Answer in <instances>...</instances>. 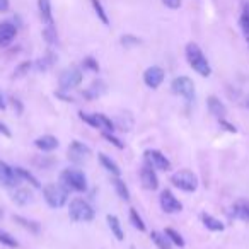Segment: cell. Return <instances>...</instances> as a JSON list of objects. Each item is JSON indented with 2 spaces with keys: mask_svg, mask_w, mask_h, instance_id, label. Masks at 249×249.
<instances>
[{
  "mask_svg": "<svg viewBox=\"0 0 249 249\" xmlns=\"http://www.w3.org/2000/svg\"><path fill=\"white\" fill-rule=\"evenodd\" d=\"M186 60L190 63V67L196 73H200L201 77H208L212 73L210 63H208L207 56L203 55V52L200 50V46L196 43H190L186 45Z\"/></svg>",
  "mask_w": 249,
  "mask_h": 249,
  "instance_id": "cell-1",
  "label": "cell"
},
{
  "mask_svg": "<svg viewBox=\"0 0 249 249\" xmlns=\"http://www.w3.org/2000/svg\"><path fill=\"white\" fill-rule=\"evenodd\" d=\"M43 196L52 208H62L69 200V190L62 183H52L43 188Z\"/></svg>",
  "mask_w": 249,
  "mask_h": 249,
  "instance_id": "cell-2",
  "label": "cell"
},
{
  "mask_svg": "<svg viewBox=\"0 0 249 249\" xmlns=\"http://www.w3.org/2000/svg\"><path fill=\"white\" fill-rule=\"evenodd\" d=\"M60 183L67 188V190H72V191H86L87 188V179H86V174L82 173L80 169H63L62 174H60Z\"/></svg>",
  "mask_w": 249,
  "mask_h": 249,
  "instance_id": "cell-3",
  "label": "cell"
},
{
  "mask_svg": "<svg viewBox=\"0 0 249 249\" xmlns=\"http://www.w3.org/2000/svg\"><path fill=\"white\" fill-rule=\"evenodd\" d=\"M94 208L82 198H73L69 205V217L73 222H90L94 220Z\"/></svg>",
  "mask_w": 249,
  "mask_h": 249,
  "instance_id": "cell-4",
  "label": "cell"
},
{
  "mask_svg": "<svg viewBox=\"0 0 249 249\" xmlns=\"http://www.w3.org/2000/svg\"><path fill=\"white\" fill-rule=\"evenodd\" d=\"M171 183L176 188H179V190L186 191V193H193L198 188V178H196V174L191 173V171L183 169V171H178V173H174L173 176H171Z\"/></svg>",
  "mask_w": 249,
  "mask_h": 249,
  "instance_id": "cell-5",
  "label": "cell"
},
{
  "mask_svg": "<svg viewBox=\"0 0 249 249\" xmlns=\"http://www.w3.org/2000/svg\"><path fill=\"white\" fill-rule=\"evenodd\" d=\"M171 90H173L176 96L184 97L188 103H191V101L195 99V84L190 77H184V75L176 77V79L173 80V84H171Z\"/></svg>",
  "mask_w": 249,
  "mask_h": 249,
  "instance_id": "cell-6",
  "label": "cell"
},
{
  "mask_svg": "<svg viewBox=\"0 0 249 249\" xmlns=\"http://www.w3.org/2000/svg\"><path fill=\"white\" fill-rule=\"evenodd\" d=\"M58 82H60V89L62 90L75 89V87L80 86V82H82V72H80L79 69H75V67L67 69L62 72Z\"/></svg>",
  "mask_w": 249,
  "mask_h": 249,
  "instance_id": "cell-7",
  "label": "cell"
},
{
  "mask_svg": "<svg viewBox=\"0 0 249 249\" xmlns=\"http://www.w3.org/2000/svg\"><path fill=\"white\" fill-rule=\"evenodd\" d=\"M21 181L22 179L19 178L16 167H11L4 160H0V184H4L7 188H16Z\"/></svg>",
  "mask_w": 249,
  "mask_h": 249,
  "instance_id": "cell-8",
  "label": "cell"
},
{
  "mask_svg": "<svg viewBox=\"0 0 249 249\" xmlns=\"http://www.w3.org/2000/svg\"><path fill=\"white\" fill-rule=\"evenodd\" d=\"M90 156V149L86 143L79 142V140H73L69 147V159L75 164H82L84 160H87Z\"/></svg>",
  "mask_w": 249,
  "mask_h": 249,
  "instance_id": "cell-9",
  "label": "cell"
},
{
  "mask_svg": "<svg viewBox=\"0 0 249 249\" xmlns=\"http://www.w3.org/2000/svg\"><path fill=\"white\" fill-rule=\"evenodd\" d=\"M145 160L149 166H152L154 169H160V171H169L171 169V162L162 152L159 150H147L145 152Z\"/></svg>",
  "mask_w": 249,
  "mask_h": 249,
  "instance_id": "cell-10",
  "label": "cell"
},
{
  "mask_svg": "<svg viewBox=\"0 0 249 249\" xmlns=\"http://www.w3.org/2000/svg\"><path fill=\"white\" fill-rule=\"evenodd\" d=\"M140 181H142V186L145 188V190H157L159 188V178H157L156 174V169H154L152 166H149V164H145V166L140 169Z\"/></svg>",
  "mask_w": 249,
  "mask_h": 249,
  "instance_id": "cell-11",
  "label": "cell"
},
{
  "mask_svg": "<svg viewBox=\"0 0 249 249\" xmlns=\"http://www.w3.org/2000/svg\"><path fill=\"white\" fill-rule=\"evenodd\" d=\"M160 207L166 213H176V212H181L183 210V205L181 201L171 193L169 190H164L160 193Z\"/></svg>",
  "mask_w": 249,
  "mask_h": 249,
  "instance_id": "cell-12",
  "label": "cell"
},
{
  "mask_svg": "<svg viewBox=\"0 0 249 249\" xmlns=\"http://www.w3.org/2000/svg\"><path fill=\"white\" fill-rule=\"evenodd\" d=\"M143 82L150 89H157L164 82V70L160 67H149L143 73Z\"/></svg>",
  "mask_w": 249,
  "mask_h": 249,
  "instance_id": "cell-13",
  "label": "cell"
},
{
  "mask_svg": "<svg viewBox=\"0 0 249 249\" xmlns=\"http://www.w3.org/2000/svg\"><path fill=\"white\" fill-rule=\"evenodd\" d=\"M18 35V28L12 22L5 21L0 24V46H7L12 43V39Z\"/></svg>",
  "mask_w": 249,
  "mask_h": 249,
  "instance_id": "cell-14",
  "label": "cell"
},
{
  "mask_svg": "<svg viewBox=\"0 0 249 249\" xmlns=\"http://www.w3.org/2000/svg\"><path fill=\"white\" fill-rule=\"evenodd\" d=\"M207 107H208V111H210V114H213V116L218 118V120H224L225 114H227V107H225V104L215 96H210L207 99Z\"/></svg>",
  "mask_w": 249,
  "mask_h": 249,
  "instance_id": "cell-15",
  "label": "cell"
},
{
  "mask_svg": "<svg viewBox=\"0 0 249 249\" xmlns=\"http://www.w3.org/2000/svg\"><path fill=\"white\" fill-rule=\"evenodd\" d=\"M35 145L43 152H52V150H55L58 147V139L53 135H43L35 140Z\"/></svg>",
  "mask_w": 249,
  "mask_h": 249,
  "instance_id": "cell-16",
  "label": "cell"
},
{
  "mask_svg": "<svg viewBox=\"0 0 249 249\" xmlns=\"http://www.w3.org/2000/svg\"><path fill=\"white\" fill-rule=\"evenodd\" d=\"M104 92H106V84H104L103 80H96V82L90 84V87H87V89L84 90V97H87V99H96V97L103 96Z\"/></svg>",
  "mask_w": 249,
  "mask_h": 249,
  "instance_id": "cell-17",
  "label": "cell"
},
{
  "mask_svg": "<svg viewBox=\"0 0 249 249\" xmlns=\"http://www.w3.org/2000/svg\"><path fill=\"white\" fill-rule=\"evenodd\" d=\"M232 215L239 220L249 222V201L241 200L232 207Z\"/></svg>",
  "mask_w": 249,
  "mask_h": 249,
  "instance_id": "cell-18",
  "label": "cell"
},
{
  "mask_svg": "<svg viewBox=\"0 0 249 249\" xmlns=\"http://www.w3.org/2000/svg\"><path fill=\"white\" fill-rule=\"evenodd\" d=\"M39 16H41V21L45 22L46 26H55L53 24V16H52V4L50 0H39Z\"/></svg>",
  "mask_w": 249,
  "mask_h": 249,
  "instance_id": "cell-19",
  "label": "cell"
},
{
  "mask_svg": "<svg viewBox=\"0 0 249 249\" xmlns=\"http://www.w3.org/2000/svg\"><path fill=\"white\" fill-rule=\"evenodd\" d=\"M99 162H101V166L104 167V169L107 171V173H111L113 176H116V178H120V174H121V169L118 167V164L114 162L111 157H107L106 154H99Z\"/></svg>",
  "mask_w": 249,
  "mask_h": 249,
  "instance_id": "cell-20",
  "label": "cell"
},
{
  "mask_svg": "<svg viewBox=\"0 0 249 249\" xmlns=\"http://www.w3.org/2000/svg\"><path fill=\"white\" fill-rule=\"evenodd\" d=\"M106 220H107V225H109L111 232L114 234V237H116L118 241H123V239H124V234H123V229H121L120 218H118L116 215H107Z\"/></svg>",
  "mask_w": 249,
  "mask_h": 249,
  "instance_id": "cell-21",
  "label": "cell"
},
{
  "mask_svg": "<svg viewBox=\"0 0 249 249\" xmlns=\"http://www.w3.org/2000/svg\"><path fill=\"white\" fill-rule=\"evenodd\" d=\"M150 237H152L154 244H156L159 249H173V242L169 241V237H167L164 232L154 231L152 234H150Z\"/></svg>",
  "mask_w": 249,
  "mask_h": 249,
  "instance_id": "cell-22",
  "label": "cell"
},
{
  "mask_svg": "<svg viewBox=\"0 0 249 249\" xmlns=\"http://www.w3.org/2000/svg\"><path fill=\"white\" fill-rule=\"evenodd\" d=\"M201 222H203L205 227L210 229V231H213V232L224 231V224H222L218 218L212 217V215H208V213H201Z\"/></svg>",
  "mask_w": 249,
  "mask_h": 249,
  "instance_id": "cell-23",
  "label": "cell"
},
{
  "mask_svg": "<svg viewBox=\"0 0 249 249\" xmlns=\"http://www.w3.org/2000/svg\"><path fill=\"white\" fill-rule=\"evenodd\" d=\"M96 118H97V128L104 130V132H109V133H113L114 130H116V124H114V121H111L106 114L96 113Z\"/></svg>",
  "mask_w": 249,
  "mask_h": 249,
  "instance_id": "cell-24",
  "label": "cell"
},
{
  "mask_svg": "<svg viewBox=\"0 0 249 249\" xmlns=\"http://www.w3.org/2000/svg\"><path fill=\"white\" fill-rule=\"evenodd\" d=\"M12 220H14L16 224L21 225V227L28 229V231H29V232H33V234H38V232H39V224H36V222L28 220V218L21 217V215H14V217H12Z\"/></svg>",
  "mask_w": 249,
  "mask_h": 249,
  "instance_id": "cell-25",
  "label": "cell"
},
{
  "mask_svg": "<svg viewBox=\"0 0 249 249\" xmlns=\"http://www.w3.org/2000/svg\"><path fill=\"white\" fill-rule=\"evenodd\" d=\"M113 186L121 200L130 201V191H128V188H126V184H124V181H121L120 178H116V179H113Z\"/></svg>",
  "mask_w": 249,
  "mask_h": 249,
  "instance_id": "cell-26",
  "label": "cell"
},
{
  "mask_svg": "<svg viewBox=\"0 0 249 249\" xmlns=\"http://www.w3.org/2000/svg\"><path fill=\"white\" fill-rule=\"evenodd\" d=\"M16 171H18L19 178H21V179H26L29 184H31V186H35V188H41V184H39V181L36 179V178L33 176V174L29 173L28 169H24V167H16Z\"/></svg>",
  "mask_w": 249,
  "mask_h": 249,
  "instance_id": "cell-27",
  "label": "cell"
},
{
  "mask_svg": "<svg viewBox=\"0 0 249 249\" xmlns=\"http://www.w3.org/2000/svg\"><path fill=\"white\" fill-rule=\"evenodd\" d=\"M241 28H242V31H244L246 38H248V41H249V2L244 5V9H242V14H241Z\"/></svg>",
  "mask_w": 249,
  "mask_h": 249,
  "instance_id": "cell-28",
  "label": "cell"
},
{
  "mask_svg": "<svg viewBox=\"0 0 249 249\" xmlns=\"http://www.w3.org/2000/svg\"><path fill=\"white\" fill-rule=\"evenodd\" d=\"M164 234L169 237V241L173 242V244H176V246H179V248H183L184 246V239H183V235L179 234V232H176L174 229H166L164 231Z\"/></svg>",
  "mask_w": 249,
  "mask_h": 249,
  "instance_id": "cell-29",
  "label": "cell"
},
{
  "mask_svg": "<svg viewBox=\"0 0 249 249\" xmlns=\"http://www.w3.org/2000/svg\"><path fill=\"white\" fill-rule=\"evenodd\" d=\"M130 220H132L133 227H135V229H139L140 232H143V231H145V224H143L142 217H140V215H139V212H137L135 208H130Z\"/></svg>",
  "mask_w": 249,
  "mask_h": 249,
  "instance_id": "cell-30",
  "label": "cell"
},
{
  "mask_svg": "<svg viewBox=\"0 0 249 249\" xmlns=\"http://www.w3.org/2000/svg\"><path fill=\"white\" fill-rule=\"evenodd\" d=\"M14 201L18 205H28L31 201V193L29 190H18L14 193Z\"/></svg>",
  "mask_w": 249,
  "mask_h": 249,
  "instance_id": "cell-31",
  "label": "cell"
},
{
  "mask_svg": "<svg viewBox=\"0 0 249 249\" xmlns=\"http://www.w3.org/2000/svg\"><path fill=\"white\" fill-rule=\"evenodd\" d=\"M0 242H2L4 246H7V248H18L19 246V242L16 241V237H12L9 232L2 231V229H0Z\"/></svg>",
  "mask_w": 249,
  "mask_h": 249,
  "instance_id": "cell-32",
  "label": "cell"
},
{
  "mask_svg": "<svg viewBox=\"0 0 249 249\" xmlns=\"http://www.w3.org/2000/svg\"><path fill=\"white\" fill-rule=\"evenodd\" d=\"M90 2H92L94 11H96L97 18H99L101 21H103V24H109V19H107V14L104 12V9H103V5H101L99 0H90Z\"/></svg>",
  "mask_w": 249,
  "mask_h": 249,
  "instance_id": "cell-33",
  "label": "cell"
},
{
  "mask_svg": "<svg viewBox=\"0 0 249 249\" xmlns=\"http://www.w3.org/2000/svg\"><path fill=\"white\" fill-rule=\"evenodd\" d=\"M43 36H45V39L50 43V45L56 43V29H55V26H46V28L43 29Z\"/></svg>",
  "mask_w": 249,
  "mask_h": 249,
  "instance_id": "cell-34",
  "label": "cell"
},
{
  "mask_svg": "<svg viewBox=\"0 0 249 249\" xmlns=\"http://www.w3.org/2000/svg\"><path fill=\"white\" fill-rule=\"evenodd\" d=\"M79 118L82 121H86L87 124H90L92 128H97V118H96V114H89V113H84V111H80Z\"/></svg>",
  "mask_w": 249,
  "mask_h": 249,
  "instance_id": "cell-35",
  "label": "cell"
},
{
  "mask_svg": "<svg viewBox=\"0 0 249 249\" xmlns=\"http://www.w3.org/2000/svg\"><path fill=\"white\" fill-rule=\"evenodd\" d=\"M103 137H104V139H106L109 143H113V145L116 147V149H120V150H121V149H123V147H124V143L121 142L120 139H116V137H114L113 133H109V132H104V133H103Z\"/></svg>",
  "mask_w": 249,
  "mask_h": 249,
  "instance_id": "cell-36",
  "label": "cell"
},
{
  "mask_svg": "<svg viewBox=\"0 0 249 249\" xmlns=\"http://www.w3.org/2000/svg\"><path fill=\"white\" fill-rule=\"evenodd\" d=\"M29 69H31V63H29V62L21 63V65H19L18 69L14 70V79H19V77H24L26 73L29 72Z\"/></svg>",
  "mask_w": 249,
  "mask_h": 249,
  "instance_id": "cell-37",
  "label": "cell"
},
{
  "mask_svg": "<svg viewBox=\"0 0 249 249\" xmlns=\"http://www.w3.org/2000/svg\"><path fill=\"white\" fill-rule=\"evenodd\" d=\"M84 69L92 70V72H97V70H99V65H97V62L92 58V56H87V58L84 60Z\"/></svg>",
  "mask_w": 249,
  "mask_h": 249,
  "instance_id": "cell-38",
  "label": "cell"
},
{
  "mask_svg": "<svg viewBox=\"0 0 249 249\" xmlns=\"http://www.w3.org/2000/svg\"><path fill=\"white\" fill-rule=\"evenodd\" d=\"M121 45H124V46H137V45H140V39L135 38V36H123V38H121Z\"/></svg>",
  "mask_w": 249,
  "mask_h": 249,
  "instance_id": "cell-39",
  "label": "cell"
},
{
  "mask_svg": "<svg viewBox=\"0 0 249 249\" xmlns=\"http://www.w3.org/2000/svg\"><path fill=\"white\" fill-rule=\"evenodd\" d=\"M162 4L169 9H179L181 7V0H162Z\"/></svg>",
  "mask_w": 249,
  "mask_h": 249,
  "instance_id": "cell-40",
  "label": "cell"
},
{
  "mask_svg": "<svg viewBox=\"0 0 249 249\" xmlns=\"http://www.w3.org/2000/svg\"><path fill=\"white\" fill-rule=\"evenodd\" d=\"M220 126H224V128L227 130V132H231V133H235V132H237V128H235L234 124L227 123L225 120H220Z\"/></svg>",
  "mask_w": 249,
  "mask_h": 249,
  "instance_id": "cell-41",
  "label": "cell"
},
{
  "mask_svg": "<svg viewBox=\"0 0 249 249\" xmlns=\"http://www.w3.org/2000/svg\"><path fill=\"white\" fill-rule=\"evenodd\" d=\"M0 135H4V137H9V139H11V137H12L11 130H9L7 126H5V124H4V123H0Z\"/></svg>",
  "mask_w": 249,
  "mask_h": 249,
  "instance_id": "cell-42",
  "label": "cell"
},
{
  "mask_svg": "<svg viewBox=\"0 0 249 249\" xmlns=\"http://www.w3.org/2000/svg\"><path fill=\"white\" fill-rule=\"evenodd\" d=\"M9 11V0H0V12Z\"/></svg>",
  "mask_w": 249,
  "mask_h": 249,
  "instance_id": "cell-43",
  "label": "cell"
},
{
  "mask_svg": "<svg viewBox=\"0 0 249 249\" xmlns=\"http://www.w3.org/2000/svg\"><path fill=\"white\" fill-rule=\"evenodd\" d=\"M5 107H7V104H5L4 94H2V90H0V109H5Z\"/></svg>",
  "mask_w": 249,
  "mask_h": 249,
  "instance_id": "cell-44",
  "label": "cell"
},
{
  "mask_svg": "<svg viewBox=\"0 0 249 249\" xmlns=\"http://www.w3.org/2000/svg\"><path fill=\"white\" fill-rule=\"evenodd\" d=\"M12 101V104H14V107H18V113H21L22 111V106H21V103H19L18 99H11Z\"/></svg>",
  "mask_w": 249,
  "mask_h": 249,
  "instance_id": "cell-45",
  "label": "cell"
},
{
  "mask_svg": "<svg viewBox=\"0 0 249 249\" xmlns=\"http://www.w3.org/2000/svg\"><path fill=\"white\" fill-rule=\"evenodd\" d=\"M246 106H248V107H249V97H248V101H246Z\"/></svg>",
  "mask_w": 249,
  "mask_h": 249,
  "instance_id": "cell-46",
  "label": "cell"
}]
</instances>
